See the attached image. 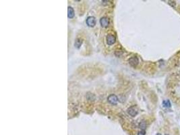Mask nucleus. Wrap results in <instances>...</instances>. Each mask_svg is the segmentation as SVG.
I'll list each match as a JSON object with an SVG mask.
<instances>
[{"instance_id":"9b49d317","label":"nucleus","mask_w":180,"mask_h":135,"mask_svg":"<svg viewBox=\"0 0 180 135\" xmlns=\"http://www.w3.org/2000/svg\"><path fill=\"white\" fill-rule=\"evenodd\" d=\"M168 3H169V5H171L172 7H175V2H174V1H169L168 2Z\"/></svg>"},{"instance_id":"20e7f679","label":"nucleus","mask_w":180,"mask_h":135,"mask_svg":"<svg viewBox=\"0 0 180 135\" xmlns=\"http://www.w3.org/2000/svg\"><path fill=\"white\" fill-rule=\"evenodd\" d=\"M115 36L113 34H109L106 37L107 44L108 45H112L115 42Z\"/></svg>"},{"instance_id":"6e6552de","label":"nucleus","mask_w":180,"mask_h":135,"mask_svg":"<svg viewBox=\"0 0 180 135\" xmlns=\"http://www.w3.org/2000/svg\"><path fill=\"white\" fill-rule=\"evenodd\" d=\"M82 44V40L80 39H77L75 41V43H74V45L75 47H77V48H79L80 47L81 45Z\"/></svg>"},{"instance_id":"ddd939ff","label":"nucleus","mask_w":180,"mask_h":135,"mask_svg":"<svg viewBox=\"0 0 180 135\" xmlns=\"http://www.w3.org/2000/svg\"><path fill=\"white\" fill-rule=\"evenodd\" d=\"M156 135H161V134H160V133H157Z\"/></svg>"},{"instance_id":"423d86ee","label":"nucleus","mask_w":180,"mask_h":135,"mask_svg":"<svg viewBox=\"0 0 180 135\" xmlns=\"http://www.w3.org/2000/svg\"><path fill=\"white\" fill-rule=\"evenodd\" d=\"M100 24L102 27L106 28L109 24V20L106 17H103L100 19Z\"/></svg>"},{"instance_id":"f03ea898","label":"nucleus","mask_w":180,"mask_h":135,"mask_svg":"<svg viewBox=\"0 0 180 135\" xmlns=\"http://www.w3.org/2000/svg\"><path fill=\"white\" fill-rule=\"evenodd\" d=\"M86 24L90 27H93L95 26L96 24V20L94 16H88L86 20Z\"/></svg>"},{"instance_id":"9d476101","label":"nucleus","mask_w":180,"mask_h":135,"mask_svg":"<svg viewBox=\"0 0 180 135\" xmlns=\"http://www.w3.org/2000/svg\"><path fill=\"white\" fill-rule=\"evenodd\" d=\"M139 127H140V128L141 129V130H144V129L146 128V122H144V121H142V122L140 123Z\"/></svg>"},{"instance_id":"0eeeda50","label":"nucleus","mask_w":180,"mask_h":135,"mask_svg":"<svg viewBox=\"0 0 180 135\" xmlns=\"http://www.w3.org/2000/svg\"><path fill=\"white\" fill-rule=\"evenodd\" d=\"M67 16L69 18H72L74 16V10L72 7H68L67 9Z\"/></svg>"},{"instance_id":"f257e3e1","label":"nucleus","mask_w":180,"mask_h":135,"mask_svg":"<svg viewBox=\"0 0 180 135\" xmlns=\"http://www.w3.org/2000/svg\"><path fill=\"white\" fill-rule=\"evenodd\" d=\"M107 101L109 103H111V105H116L118 101V98L115 95H110L107 97Z\"/></svg>"},{"instance_id":"f8f14e48","label":"nucleus","mask_w":180,"mask_h":135,"mask_svg":"<svg viewBox=\"0 0 180 135\" xmlns=\"http://www.w3.org/2000/svg\"><path fill=\"white\" fill-rule=\"evenodd\" d=\"M146 134V132H145V130H141L138 132V135H145Z\"/></svg>"},{"instance_id":"4468645a","label":"nucleus","mask_w":180,"mask_h":135,"mask_svg":"<svg viewBox=\"0 0 180 135\" xmlns=\"http://www.w3.org/2000/svg\"><path fill=\"white\" fill-rule=\"evenodd\" d=\"M165 135H169V134H165Z\"/></svg>"},{"instance_id":"7ed1b4c3","label":"nucleus","mask_w":180,"mask_h":135,"mask_svg":"<svg viewBox=\"0 0 180 135\" xmlns=\"http://www.w3.org/2000/svg\"><path fill=\"white\" fill-rule=\"evenodd\" d=\"M127 112L130 116H132V117H135L138 114V109H136V107L135 106H132V107H129L127 109Z\"/></svg>"},{"instance_id":"39448f33","label":"nucleus","mask_w":180,"mask_h":135,"mask_svg":"<svg viewBox=\"0 0 180 135\" xmlns=\"http://www.w3.org/2000/svg\"><path fill=\"white\" fill-rule=\"evenodd\" d=\"M139 60L136 56H134L129 59V64L133 67H136L138 64Z\"/></svg>"},{"instance_id":"1a4fd4ad","label":"nucleus","mask_w":180,"mask_h":135,"mask_svg":"<svg viewBox=\"0 0 180 135\" xmlns=\"http://www.w3.org/2000/svg\"><path fill=\"white\" fill-rule=\"evenodd\" d=\"M163 107L169 108V107H171V103L170 101H169V100H165V101H163Z\"/></svg>"}]
</instances>
